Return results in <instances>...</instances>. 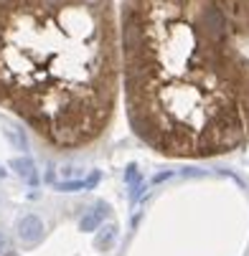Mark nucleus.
<instances>
[{
  "label": "nucleus",
  "instance_id": "nucleus-1",
  "mask_svg": "<svg viewBox=\"0 0 249 256\" xmlns=\"http://www.w3.org/2000/svg\"><path fill=\"white\" fill-rule=\"evenodd\" d=\"M132 134L170 160L249 144V0H117Z\"/></svg>",
  "mask_w": 249,
  "mask_h": 256
},
{
  "label": "nucleus",
  "instance_id": "nucleus-2",
  "mask_svg": "<svg viewBox=\"0 0 249 256\" xmlns=\"http://www.w3.org/2000/svg\"><path fill=\"white\" fill-rule=\"evenodd\" d=\"M117 106V0H0V109L77 152L112 130Z\"/></svg>",
  "mask_w": 249,
  "mask_h": 256
},
{
  "label": "nucleus",
  "instance_id": "nucleus-3",
  "mask_svg": "<svg viewBox=\"0 0 249 256\" xmlns=\"http://www.w3.org/2000/svg\"><path fill=\"white\" fill-rule=\"evenodd\" d=\"M44 221L39 216H23L21 221L16 224V234H18V238L26 244V246H36V244H41V238H44Z\"/></svg>",
  "mask_w": 249,
  "mask_h": 256
},
{
  "label": "nucleus",
  "instance_id": "nucleus-4",
  "mask_svg": "<svg viewBox=\"0 0 249 256\" xmlns=\"http://www.w3.org/2000/svg\"><path fill=\"white\" fill-rule=\"evenodd\" d=\"M107 210H110V206H107V203H97V210L87 213L82 221H79V231H94L102 224V218L107 216Z\"/></svg>",
  "mask_w": 249,
  "mask_h": 256
},
{
  "label": "nucleus",
  "instance_id": "nucleus-5",
  "mask_svg": "<svg viewBox=\"0 0 249 256\" xmlns=\"http://www.w3.org/2000/svg\"><path fill=\"white\" fill-rule=\"evenodd\" d=\"M115 238H117V226L110 224V226H104L102 234L94 238V246H97V248H110V246L115 244Z\"/></svg>",
  "mask_w": 249,
  "mask_h": 256
},
{
  "label": "nucleus",
  "instance_id": "nucleus-6",
  "mask_svg": "<svg viewBox=\"0 0 249 256\" xmlns=\"http://www.w3.org/2000/svg\"><path fill=\"white\" fill-rule=\"evenodd\" d=\"M11 165L18 170V175H21V178H26V180L36 182V172H33V162H31V160H26V158L21 160V158H18V160H13Z\"/></svg>",
  "mask_w": 249,
  "mask_h": 256
},
{
  "label": "nucleus",
  "instance_id": "nucleus-7",
  "mask_svg": "<svg viewBox=\"0 0 249 256\" xmlns=\"http://www.w3.org/2000/svg\"><path fill=\"white\" fill-rule=\"evenodd\" d=\"M59 190H82L84 188V180H69V182H61V186H56Z\"/></svg>",
  "mask_w": 249,
  "mask_h": 256
},
{
  "label": "nucleus",
  "instance_id": "nucleus-8",
  "mask_svg": "<svg viewBox=\"0 0 249 256\" xmlns=\"http://www.w3.org/2000/svg\"><path fill=\"white\" fill-rule=\"evenodd\" d=\"M6 251H8V236L0 231V254H6Z\"/></svg>",
  "mask_w": 249,
  "mask_h": 256
}]
</instances>
